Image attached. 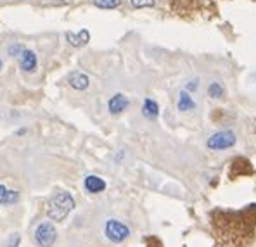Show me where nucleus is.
Wrapping results in <instances>:
<instances>
[{
	"label": "nucleus",
	"mask_w": 256,
	"mask_h": 247,
	"mask_svg": "<svg viewBox=\"0 0 256 247\" xmlns=\"http://www.w3.org/2000/svg\"><path fill=\"white\" fill-rule=\"evenodd\" d=\"M211 227L220 246L248 247L256 235V204H250L241 211H213Z\"/></svg>",
	"instance_id": "1"
},
{
	"label": "nucleus",
	"mask_w": 256,
	"mask_h": 247,
	"mask_svg": "<svg viewBox=\"0 0 256 247\" xmlns=\"http://www.w3.org/2000/svg\"><path fill=\"white\" fill-rule=\"evenodd\" d=\"M73 209H75V199L71 197V194L61 192L51 199L47 207V216L54 221H62Z\"/></svg>",
	"instance_id": "2"
},
{
	"label": "nucleus",
	"mask_w": 256,
	"mask_h": 247,
	"mask_svg": "<svg viewBox=\"0 0 256 247\" xmlns=\"http://www.w3.org/2000/svg\"><path fill=\"white\" fill-rule=\"evenodd\" d=\"M104 230H106V237L114 244H121L123 241H127L130 235V228L118 220H109Z\"/></svg>",
	"instance_id": "3"
},
{
	"label": "nucleus",
	"mask_w": 256,
	"mask_h": 247,
	"mask_svg": "<svg viewBox=\"0 0 256 247\" xmlns=\"http://www.w3.org/2000/svg\"><path fill=\"white\" fill-rule=\"evenodd\" d=\"M55 237H57V232L52 223H40L35 230V241L40 247H52Z\"/></svg>",
	"instance_id": "4"
},
{
	"label": "nucleus",
	"mask_w": 256,
	"mask_h": 247,
	"mask_svg": "<svg viewBox=\"0 0 256 247\" xmlns=\"http://www.w3.org/2000/svg\"><path fill=\"white\" fill-rule=\"evenodd\" d=\"M234 144H236V135H234V132L225 130V132H218V133H215V135L209 137V139H208V149L223 150V149L232 147Z\"/></svg>",
	"instance_id": "5"
},
{
	"label": "nucleus",
	"mask_w": 256,
	"mask_h": 247,
	"mask_svg": "<svg viewBox=\"0 0 256 247\" xmlns=\"http://www.w3.org/2000/svg\"><path fill=\"white\" fill-rule=\"evenodd\" d=\"M253 173H255V169L250 161L244 159V157H236L229 168V178L236 180V178H239V176H248V175H253Z\"/></svg>",
	"instance_id": "6"
},
{
	"label": "nucleus",
	"mask_w": 256,
	"mask_h": 247,
	"mask_svg": "<svg viewBox=\"0 0 256 247\" xmlns=\"http://www.w3.org/2000/svg\"><path fill=\"white\" fill-rule=\"evenodd\" d=\"M107 107H109L111 114H120L121 111H125V109L128 107V99L125 97V95H121V94H116L114 97H111Z\"/></svg>",
	"instance_id": "7"
},
{
	"label": "nucleus",
	"mask_w": 256,
	"mask_h": 247,
	"mask_svg": "<svg viewBox=\"0 0 256 247\" xmlns=\"http://www.w3.org/2000/svg\"><path fill=\"white\" fill-rule=\"evenodd\" d=\"M85 189L89 190L90 194H99L106 189V182H104L102 178H99V176L90 175L85 178Z\"/></svg>",
	"instance_id": "8"
},
{
	"label": "nucleus",
	"mask_w": 256,
	"mask_h": 247,
	"mask_svg": "<svg viewBox=\"0 0 256 247\" xmlns=\"http://www.w3.org/2000/svg\"><path fill=\"white\" fill-rule=\"evenodd\" d=\"M21 68L28 73H33L37 69V55L31 50H23L21 54Z\"/></svg>",
	"instance_id": "9"
},
{
	"label": "nucleus",
	"mask_w": 256,
	"mask_h": 247,
	"mask_svg": "<svg viewBox=\"0 0 256 247\" xmlns=\"http://www.w3.org/2000/svg\"><path fill=\"white\" fill-rule=\"evenodd\" d=\"M89 76L83 75V73H73L69 76V87L75 88V90H85L89 88Z\"/></svg>",
	"instance_id": "10"
},
{
	"label": "nucleus",
	"mask_w": 256,
	"mask_h": 247,
	"mask_svg": "<svg viewBox=\"0 0 256 247\" xmlns=\"http://www.w3.org/2000/svg\"><path fill=\"white\" fill-rule=\"evenodd\" d=\"M142 114L149 119H156L157 114H159V107L157 104L153 100V99H146L144 100V105H142Z\"/></svg>",
	"instance_id": "11"
},
{
	"label": "nucleus",
	"mask_w": 256,
	"mask_h": 247,
	"mask_svg": "<svg viewBox=\"0 0 256 247\" xmlns=\"http://www.w3.org/2000/svg\"><path fill=\"white\" fill-rule=\"evenodd\" d=\"M68 37V40H69V44L73 45V47H82V45H85L87 42H89V38H90V33L87 30H82L78 35H75V33H68L66 35Z\"/></svg>",
	"instance_id": "12"
},
{
	"label": "nucleus",
	"mask_w": 256,
	"mask_h": 247,
	"mask_svg": "<svg viewBox=\"0 0 256 247\" xmlns=\"http://www.w3.org/2000/svg\"><path fill=\"white\" fill-rule=\"evenodd\" d=\"M19 199V194L14 190H7L3 185H0V204H12Z\"/></svg>",
	"instance_id": "13"
},
{
	"label": "nucleus",
	"mask_w": 256,
	"mask_h": 247,
	"mask_svg": "<svg viewBox=\"0 0 256 247\" xmlns=\"http://www.w3.org/2000/svg\"><path fill=\"white\" fill-rule=\"evenodd\" d=\"M196 104L194 100H192V97L187 94V92H182L180 94V99H178V109L180 111H191V109H194Z\"/></svg>",
	"instance_id": "14"
},
{
	"label": "nucleus",
	"mask_w": 256,
	"mask_h": 247,
	"mask_svg": "<svg viewBox=\"0 0 256 247\" xmlns=\"http://www.w3.org/2000/svg\"><path fill=\"white\" fill-rule=\"evenodd\" d=\"M208 95L209 97H213V99H220L223 95V87L220 83H216V82H213V83H209V87H208Z\"/></svg>",
	"instance_id": "15"
},
{
	"label": "nucleus",
	"mask_w": 256,
	"mask_h": 247,
	"mask_svg": "<svg viewBox=\"0 0 256 247\" xmlns=\"http://www.w3.org/2000/svg\"><path fill=\"white\" fill-rule=\"evenodd\" d=\"M94 3L101 9H114V7L121 5V0H94Z\"/></svg>",
	"instance_id": "16"
},
{
	"label": "nucleus",
	"mask_w": 256,
	"mask_h": 247,
	"mask_svg": "<svg viewBox=\"0 0 256 247\" xmlns=\"http://www.w3.org/2000/svg\"><path fill=\"white\" fill-rule=\"evenodd\" d=\"M132 2V5L133 7H137V9H140V7H153L154 3V0H130Z\"/></svg>",
	"instance_id": "17"
},
{
	"label": "nucleus",
	"mask_w": 256,
	"mask_h": 247,
	"mask_svg": "<svg viewBox=\"0 0 256 247\" xmlns=\"http://www.w3.org/2000/svg\"><path fill=\"white\" fill-rule=\"evenodd\" d=\"M23 50H24V49L23 47H21V45H10V47L9 49H7V52H9V55H21V54H23Z\"/></svg>",
	"instance_id": "18"
},
{
	"label": "nucleus",
	"mask_w": 256,
	"mask_h": 247,
	"mask_svg": "<svg viewBox=\"0 0 256 247\" xmlns=\"http://www.w3.org/2000/svg\"><path fill=\"white\" fill-rule=\"evenodd\" d=\"M19 242H21V237L17 234H12L9 237V242H7V246L5 247H17L19 246Z\"/></svg>",
	"instance_id": "19"
},
{
	"label": "nucleus",
	"mask_w": 256,
	"mask_h": 247,
	"mask_svg": "<svg viewBox=\"0 0 256 247\" xmlns=\"http://www.w3.org/2000/svg\"><path fill=\"white\" fill-rule=\"evenodd\" d=\"M146 246H147V247H163V244H161V241H159V239H156V237L146 239Z\"/></svg>",
	"instance_id": "20"
},
{
	"label": "nucleus",
	"mask_w": 256,
	"mask_h": 247,
	"mask_svg": "<svg viewBox=\"0 0 256 247\" xmlns=\"http://www.w3.org/2000/svg\"><path fill=\"white\" fill-rule=\"evenodd\" d=\"M196 88H198V82H196V80H192V82L189 83L187 90H196Z\"/></svg>",
	"instance_id": "21"
},
{
	"label": "nucleus",
	"mask_w": 256,
	"mask_h": 247,
	"mask_svg": "<svg viewBox=\"0 0 256 247\" xmlns=\"http://www.w3.org/2000/svg\"><path fill=\"white\" fill-rule=\"evenodd\" d=\"M0 68H2V61H0Z\"/></svg>",
	"instance_id": "22"
}]
</instances>
